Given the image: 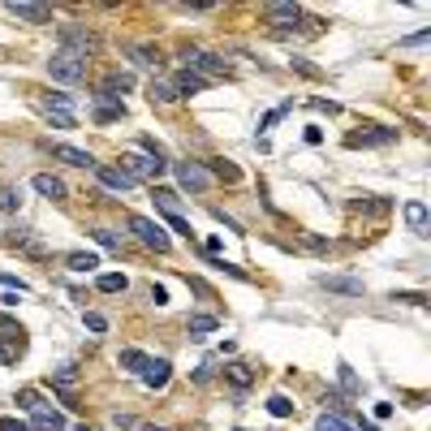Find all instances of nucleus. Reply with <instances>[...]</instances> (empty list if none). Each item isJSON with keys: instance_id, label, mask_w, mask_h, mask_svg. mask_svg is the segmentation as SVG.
Returning a JSON list of instances; mask_svg holds the SVG:
<instances>
[{"instance_id": "1", "label": "nucleus", "mask_w": 431, "mask_h": 431, "mask_svg": "<svg viewBox=\"0 0 431 431\" xmlns=\"http://www.w3.org/2000/svg\"><path fill=\"white\" fill-rule=\"evenodd\" d=\"M18 401H22V410L30 414V431H65V414L52 410V401H43L35 388H22Z\"/></svg>"}, {"instance_id": "2", "label": "nucleus", "mask_w": 431, "mask_h": 431, "mask_svg": "<svg viewBox=\"0 0 431 431\" xmlns=\"http://www.w3.org/2000/svg\"><path fill=\"white\" fill-rule=\"evenodd\" d=\"M181 61H186L190 74H198V78H207V82H216V78L229 74V61L216 57V52H203V47H181Z\"/></svg>"}, {"instance_id": "3", "label": "nucleus", "mask_w": 431, "mask_h": 431, "mask_svg": "<svg viewBox=\"0 0 431 431\" xmlns=\"http://www.w3.org/2000/svg\"><path fill=\"white\" fill-rule=\"evenodd\" d=\"M47 74L57 82H65V86H78V82H86V61L74 57V52H65V47H57L47 57Z\"/></svg>"}, {"instance_id": "4", "label": "nucleus", "mask_w": 431, "mask_h": 431, "mask_svg": "<svg viewBox=\"0 0 431 431\" xmlns=\"http://www.w3.org/2000/svg\"><path fill=\"white\" fill-rule=\"evenodd\" d=\"M61 47L86 61V57H95V52H99V35L86 30V26H78V22H69V26H61Z\"/></svg>"}, {"instance_id": "5", "label": "nucleus", "mask_w": 431, "mask_h": 431, "mask_svg": "<svg viewBox=\"0 0 431 431\" xmlns=\"http://www.w3.org/2000/svg\"><path fill=\"white\" fill-rule=\"evenodd\" d=\"M130 233L147 246V250H155V254H164L173 242H169V233L164 229H159L155 220H147V216H130Z\"/></svg>"}, {"instance_id": "6", "label": "nucleus", "mask_w": 431, "mask_h": 431, "mask_svg": "<svg viewBox=\"0 0 431 431\" xmlns=\"http://www.w3.org/2000/svg\"><path fill=\"white\" fill-rule=\"evenodd\" d=\"M164 169V155H121V173H130L134 181H155Z\"/></svg>"}, {"instance_id": "7", "label": "nucleus", "mask_w": 431, "mask_h": 431, "mask_svg": "<svg viewBox=\"0 0 431 431\" xmlns=\"http://www.w3.org/2000/svg\"><path fill=\"white\" fill-rule=\"evenodd\" d=\"M173 173H177L181 190H194V194H203V190L211 186V173H207V164H198V159H181V164H173Z\"/></svg>"}, {"instance_id": "8", "label": "nucleus", "mask_w": 431, "mask_h": 431, "mask_svg": "<svg viewBox=\"0 0 431 431\" xmlns=\"http://www.w3.org/2000/svg\"><path fill=\"white\" fill-rule=\"evenodd\" d=\"M95 177H99V186L117 190V194H125V190H134V186H138V181H134L130 173H121L117 164H95Z\"/></svg>"}, {"instance_id": "9", "label": "nucleus", "mask_w": 431, "mask_h": 431, "mask_svg": "<svg viewBox=\"0 0 431 431\" xmlns=\"http://www.w3.org/2000/svg\"><path fill=\"white\" fill-rule=\"evenodd\" d=\"M345 142H349V147H388V142H397V130L371 125V130H362V134H349Z\"/></svg>"}, {"instance_id": "10", "label": "nucleus", "mask_w": 431, "mask_h": 431, "mask_svg": "<svg viewBox=\"0 0 431 431\" xmlns=\"http://www.w3.org/2000/svg\"><path fill=\"white\" fill-rule=\"evenodd\" d=\"M121 117H125V103L113 99V95H103V91H95V121H99V125H113V121H121Z\"/></svg>"}, {"instance_id": "11", "label": "nucleus", "mask_w": 431, "mask_h": 431, "mask_svg": "<svg viewBox=\"0 0 431 431\" xmlns=\"http://www.w3.org/2000/svg\"><path fill=\"white\" fill-rule=\"evenodd\" d=\"M52 159H61V164H69V169H95L91 151H82V147H69V142H57V147H52Z\"/></svg>"}, {"instance_id": "12", "label": "nucleus", "mask_w": 431, "mask_h": 431, "mask_svg": "<svg viewBox=\"0 0 431 431\" xmlns=\"http://www.w3.org/2000/svg\"><path fill=\"white\" fill-rule=\"evenodd\" d=\"M267 26H276V30H289L293 22H302V5H267L263 9Z\"/></svg>"}, {"instance_id": "13", "label": "nucleus", "mask_w": 431, "mask_h": 431, "mask_svg": "<svg viewBox=\"0 0 431 431\" xmlns=\"http://www.w3.org/2000/svg\"><path fill=\"white\" fill-rule=\"evenodd\" d=\"M18 22H30V26H43V22H52V9L47 5H26V0H13V5H5Z\"/></svg>"}, {"instance_id": "14", "label": "nucleus", "mask_w": 431, "mask_h": 431, "mask_svg": "<svg viewBox=\"0 0 431 431\" xmlns=\"http://www.w3.org/2000/svg\"><path fill=\"white\" fill-rule=\"evenodd\" d=\"M35 190H39L43 198H52V203H65V198H69V186H65L61 177H52V173H35Z\"/></svg>"}, {"instance_id": "15", "label": "nucleus", "mask_w": 431, "mask_h": 431, "mask_svg": "<svg viewBox=\"0 0 431 431\" xmlns=\"http://www.w3.org/2000/svg\"><path fill=\"white\" fill-rule=\"evenodd\" d=\"M169 380H173L169 358H151V362H147V371H142V384H147V388H164Z\"/></svg>"}, {"instance_id": "16", "label": "nucleus", "mask_w": 431, "mask_h": 431, "mask_svg": "<svg viewBox=\"0 0 431 431\" xmlns=\"http://www.w3.org/2000/svg\"><path fill=\"white\" fill-rule=\"evenodd\" d=\"M169 82H173L177 99H181V95L190 99V95H198V91H207V86H211L207 78H198V74H190V69H181V74H177V78H169Z\"/></svg>"}, {"instance_id": "17", "label": "nucleus", "mask_w": 431, "mask_h": 431, "mask_svg": "<svg viewBox=\"0 0 431 431\" xmlns=\"http://www.w3.org/2000/svg\"><path fill=\"white\" fill-rule=\"evenodd\" d=\"M405 225H410V233L427 237V203L422 198H410L405 203Z\"/></svg>"}, {"instance_id": "18", "label": "nucleus", "mask_w": 431, "mask_h": 431, "mask_svg": "<svg viewBox=\"0 0 431 431\" xmlns=\"http://www.w3.org/2000/svg\"><path fill=\"white\" fill-rule=\"evenodd\" d=\"M319 285L332 293H345V298H362V281H354V276H319Z\"/></svg>"}, {"instance_id": "19", "label": "nucleus", "mask_w": 431, "mask_h": 431, "mask_svg": "<svg viewBox=\"0 0 431 431\" xmlns=\"http://www.w3.org/2000/svg\"><path fill=\"white\" fill-rule=\"evenodd\" d=\"M125 57H130L134 65H142V69H159V52L147 47V43H130V47H125Z\"/></svg>"}, {"instance_id": "20", "label": "nucleus", "mask_w": 431, "mask_h": 431, "mask_svg": "<svg viewBox=\"0 0 431 431\" xmlns=\"http://www.w3.org/2000/svg\"><path fill=\"white\" fill-rule=\"evenodd\" d=\"M225 380H229L237 393H246V388L254 384V371H250L246 362H229V366H225Z\"/></svg>"}, {"instance_id": "21", "label": "nucleus", "mask_w": 431, "mask_h": 431, "mask_svg": "<svg viewBox=\"0 0 431 431\" xmlns=\"http://www.w3.org/2000/svg\"><path fill=\"white\" fill-rule=\"evenodd\" d=\"M22 349H26V341H22V328L13 332H5V341H0V362H13V358H22Z\"/></svg>"}, {"instance_id": "22", "label": "nucleus", "mask_w": 431, "mask_h": 431, "mask_svg": "<svg viewBox=\"0 0 431 431\" xmlns=\"http://www.w3.org/2000/svg\"><path fill=\"white\" fill-rule=\"evenodd\" d=\"M147 362H151V358H147L142 349H121V358H117V366H121V371H130V375H142V371H147Z\"/></svg>"}, {"instance_id": "23", "label": "nucleus", "mask_w": 431, "mask_h": 431, "mask_svg": "<svg viewBox=\"0 0 431 431\" xmlns=\"http://www.w3.org/2000/svg\"><path fill=\"white\" fill-rule=\"evenodd\" d=\"M147 95H151V103H173V99H177V91H173V82H169V78H151Z\"/></svg>"}, {"instance_id": "24", "label": "nucleus", "mask_w": 431, "mask_h": 431, "mask_svg": "<svg viewBox=\"0 0 431 431\" xmlns=\"http://www.w3.org/2000/svg\"><path fill=\"white\" fill-rule=\"evenodd\" d=\"M186 328H190L194 337H207V332L220 328V319H216V315H190V319H186Z\"/></svg>"}, {"instance_id": "25", "label": "nucleus", "mask_w": 431, "mask_h": 431, "mask_svg": "<svg viewBox=\"0 0 431 431\" xmlns=\"http://www.w3.org/2000/svg\"><path fill=\"white\" fill-rule=\"evenodd\" d=\"M315 431H358L349 418H341V414H319L315 418Z\"/></svg>"}, {"instance_id": "26", "label": "nucleus", "mask_w": 431, "mask_h": 431, "mask_svg": "<svg viewBox=\"0 0 431 431\" xmlns=\"http://www.w3.org/2000/svg\"><path fill=\"white\" fill-rule=\"evenodd\" d=\"M65 263L74 267V272H95V267H99V254H86V250H74V254H65Z\"/></svg>"}, {"instance_id": "27", "label": "nucleus", "mask_w": 431, "mask_h": 431, "mask_svg": "<svg viewBox=\"0 0 431 431\" xmlns=\"http://www.w3.org/2000/svg\"><path fill=\"white\" fill-rule=\"evenodd\" d=\"M43 117H47L52 125H61V130H74V125H78L74 113H65V108H52V103H43Z\"/></svg>"}, {"instance_id": "28", "label": "nucleus", "mask_w": 431, "mask_h": 431, "mask_svg": "<svg viewBox=\"0 0 431 431\" xmlns=\"http://www.w3.org/2000/svg\"><path fill=\"white\" fill-rule=\"evenodd\" d=\"M91 237H95L103 250H121V246H125V237H121V233H113V229H91Z\"/></svg>"}, {"instance_id": "29", "label": "nucleus", "mask_w": 431, "mask_h": 431, "mask_svg": "<svg viewBox=\"0 0 431 431\" xmlns=\"http://www.w3.org/2000/svg\"><path fill=\"white\" fill-rule=\"evenodd\" d=\"M95 285H99V293H125V276L121 272H103Z\"/></svg>"}, {"instance_id": "30", "label": "nucleus", "mask_w": 431, "mask_h": 431, "mask_svg": "<svg viewBox=\"0 0 431 431\" xmlns=\"http://www.w3.org/2000/svg\"><path fill=\"white\" fill-rule=\"evenodd\" d=\"M207 173H211V177H220V181H237V177H242V173L229 164V159H211V169H207Z\"/></svg>"}, {"instance_id": "31", "label": "nucleus", "mask_w": 431, "mask_h": 431, "mask_svg": "<svg viewBox=\"0 0 431 431\" xmlns=\"http://www.w3.org/2000/svg\"><path fill=\"white\" fill-rule=\"evenodd\" d=\"M22 207V194L13 186H0V211H18Z\"/></svg>"}, {"instance_id": "32", "label": "nucleus", "mask_w": 431, "mask_h": 431, "mask_svg": "<svg viewBox=\"0 0 431 431\" xmlns=\"http://www.w3.org/2000/svg\"><path fill=\"white\" fill-rule=\"evenodd\" d=\"M267 414H276V418H289V414H293V401H289V397H281V393H276V397H272V401H267Z\"/></svg>"}, {"instance_id": "33", "label": "nucleus", "mask_w": 431, "mask_h": 431, "mask_svg": "<svg viewBox=\"0 0 431 431\" xmlns=\"http://www.w3.org/2000/svg\"><path fill=\"white\" fill-rule=\"evenodd\" d=\"M337 380H341V388H345V393H358V375L349 371V362H341V366H337Z\"/></svg>"}, {"instance_id": "34", "label": "nucleus", "mask_w": 431, "mask_h": 431, "mask_svg": "<svg viewBox=\"0 0 431 431\" xmlns=\"http://www.w3.org/2000/svg\"><path fill=\"white\" fill-rule=\"evenodd\" d=\"M177 203H181V198H177L173 190H155V207H159V211H177Z\"/></svg>"}, {"instance_id": "35", "label": "nucleus", "mask_w": 431, "mask_h": 431, "mask_svg": "<svg viewBox=\"0 0 431 431\" xmlns=\"http://www.w3.org/2000/svg\"><path fill=\"white\" fill-rule=\"evenodd\" d=\"M164 220H169V225H173L177 233H186V237H190V220H186L181 211H164Z\"/></svg>"}, {"instance_id": "36", "label": "nucleus", "mask_w": 431, "mask_h": 431, "mask_svg": "<svg viewBox=\"0 0 431 431\" xmlns=\"http://www.w3.org/2000/svg\"><path fill=\"white\" fill-rule=\"evenodd\" d=\"M82 319H86V328H91V332H108V319H103L99 310H86Z\"/></svg>"}, {"instance_id": "37", "label": "nucleus", "mask_w": 431, "mask_h": 431, "mask_svg": "<svg viewBox=\"0 0 431 431\" xmlns=\"http://www.w3.org/2000/svg\"><path fill=\"white\" fill-rule=\"evenodd\" d=\"M211 375H216V362H203V366L194 371V384H207V380H211Z\"/></svg>"}, {"instance_id": "38", "label": "nucleus", "mask_w": 431, "mask_h": 431, "mask_svg": "<svg viewBox=\"0 0 431 431\" xmlns=\"http://www.w3.org/2000/svg\"><path fill=\"white\" fill-rule=\"evenodd\" d=\"M0 431H30V422H22V418H0Z\"/></svg>"}, {"instance_id": "39", "label": "nucleus", "mask_w": 431, "mask_h": 431, "mask_svg": "<svg viewBox=\"0 0 431 431\" xmlns=\"http://www.w3.org/2000/svg\"><path fill=\"white\" fill-rule=\"evenodd\" d=\"M393 302H410V306H427L422 293H393Z\"/></svg>"}, {"instance_id": "40", "label": "nucleus", "mask_w": 431, "mask_h": 431, "mask_svg": "<svg viewBox=\"0 0 431 431\" xmlns=\"http://www.w3.org/2000/svg\"><path fill=\"white\" fill-rule=\"evenodd\" d=\"M281 117H285V108H272V113H267V117H263V121H259V130H267V125H276V121H281Z\"/></svg>"}, {"instance_id": "41", "label": "nucleus", "mask_w": 431, "mask_h": 431, "mask_svg": "<svg viewBox=\"0 0 431 431\" xmlns=\"http://www.w3.org/2000/svg\"><path fill=\"white\" fill-rule=\"evenodd\" d=\"M427 39H431V30H418V35H410V39H401V43H405V47H418V43H427Z\"/></svg>"}, {"instance_id": "42", "label": "nucleus", "mask_w": 431, "mask_h": 431, "mask_svg": "<svg viewBox=\"0 0 431 431\" xmlns=\"http://www.w3.org/2000/svg\"><path fill=\"white\" fill-rule=\"evenodd\" d=\"M302 138L315 147V142H323V130H319V125H306V134H302Z\"/></svg>"}, {"instance_id": "43", "label": "nucleus", "mask_w": 431, "mask_h": 431, "mask_svg": "<svg viewBox=\"0 0 431 431\" xmlns=\"http://www.w3.org/2000/svg\"><path fill=\"white\" fill-rule=\"evenodd\" d=\"M151 298H155V306H164L169 302V289L164 285H151Z\"/></svg>"}, {"instance_id": "44", "label": "nucleus", "mask_w": 431, "mask_h": 431, "mask_svg": "<svg viewBox=\"0 0 431 431\" xmlns=\"http://www.w3.org/2000/svg\"><path fill=\"white\" fill-rule=\"evenodd\" d=\"M293 69H298V74H306V78H319V69H315V65H306V61H293Z\"/></svg>"}, {"instance_id": "45", "label": "nucleus", "mask_w": 431, "mask_h": 431, "mask_svg": "<svg viewBox=\"0 0 431 431\" xmlns=\"http://www.w3.org/2000/svg\"><path fill=\"white\" fill-rule=\"evenodd\" d=\"M349 422H362V431H380L375 422H366V418H358V414H349Z\"/></svg>"}, {"instance_id": "46", "label": "nucleus", "mask_w": 431, "mask_h": 431, "mask_svg": "<svg viewBox=\"0 0 431 431\" xmlns=\"http://www.w3.org/2000/svg\"><path fill=\"white\" fill-rule=\"evenodd\" d=\"M142 431H169V427H142Z\"/></svg>"}, {"instance_id": "47", "label": "nucleus", "mask_w": 431, "mask_h": 431, "mask_svg": "<svg viewBox=\"0 0 431 431\" xmlns=\"http://www.w3.org/2000/svg\"><path fill=\"white\" fill-rule=\"evenodd\" d=\"M74 431H91V427H74Z\"/></svg>"}]
</instances>
